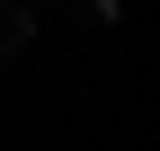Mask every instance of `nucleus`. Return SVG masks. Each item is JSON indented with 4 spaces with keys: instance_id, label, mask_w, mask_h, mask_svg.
Listing matches in <instances>:
<instances>
[{
    "instance_id": "1",
    "label": "nucleus",
    "mask_w": 160,
    "mask_h": 151,
    "mask_svg": "<svg viewBox=\"0 0 160 151\" xmlns=\"http://www.w3.org/2000/svg\"><path fill=\"white\" fill-rule=\"evenodd\" d=\"M36 36V18H27V0H0V62H9L18 45Z\"/></svg>"
}]
</instances>
